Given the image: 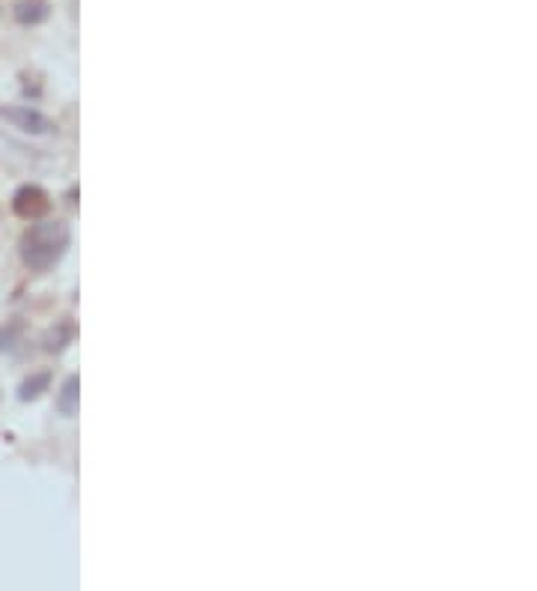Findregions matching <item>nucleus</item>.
I'll return each mask as SVG.
<instances>
[{
    "label": "nucleus",
    "instance_id": "nucleus-2",
    "mask_svg": "<svg viewBox=\"0 0 537 591\" xmlns=\"http://www.w3.org/2000/svg\"><path fill=\"white\" fill-rule=\"evenodd\" d=\"M13 209L22 218L36 221L51 209V200H48V195L39 186H24V189H18V195L13 198Z\"/></svg>",
    "mask_w": 537,
    "mask_h": 591
},
{
    "label": "nucleus",
    "instance_id": "nucleus-4",
    "mask_svg": "<svg viewBox=\"0 0 537 591\" xmlns=\"http://www.w3.org/2000/svg\"><path fill=\"white\" fill-rule=\"evenodd\" d=\"M48 383V374H39V376H33V380H27L24 385H22V397L27 401V397H36L39 394V389Z\"/></svg>",
    "mask_w": 537,
    "mask_h": 591
},
{
    "label": "nucleus",
    "instance_id": "nucleus-1",
    "mask_svg": "<svg viewBox=\"0 0 537 591\" xmlns=\"http://www.w3.org/2000/svg\"><path fill=\"white\" fill-rule=\"evenodd\" d=\"M66 242H69V234L60 221L54 225H33L22 239V260L27 269H48L57 257L63 254Z\"/></svg>",
    "mask_w": 537,
    "mask_h": 591
},
{
    "label": "nucleus",
    "instance_id": "nucleus-3",
    "mask_svg": "<svg viewBox=\"0 0 537 591\" xmlns=\"http://www.w3.org/2000/svg\"><path fill=\"white\" fill-rule=\"evenodd\" d=\"M6 120H13L15 125H22L24 132H48V120L39 117L36 111H0Z\"/></svg>",
    "mask_w": 537,
    "mask_h": 591
}]
</instances>
